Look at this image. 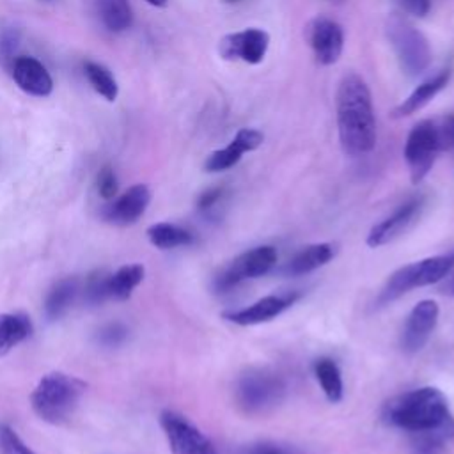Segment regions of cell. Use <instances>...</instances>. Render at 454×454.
Returning <instances> with one entry per match:
<instances>
[{
  "label": "cell",
  "mask_w": 454,
  "mask_h": 454,
  "mask_svg": "<svg viewBox=\"0 0 454 454\" xmlns=\"http://www.w3.org/2000/svg\"><path fill=\"white\" fill-rule=\"evenodd\" d=\"M222 195H223L222 186H213V188L204 190V192L199 195V199H197V209H199L200 213H209V211L218 204V200L222 199Z\"/></svg>",
  "instance_id": "836d02e7"
},
{
  "label": "cell",
  "mask_w": 454,
  "mask_h": 454,
  "mask_svg": "<svg viewBox=\"0 0 454 454\" xmlns=\"http://www.w3.org/2000/svg\"><path fill=\"white\" fill-rule=\"evenodd\" d=\"M145 2L154 5V7H165L167 5V0H145Z\"/></svg>",
  "instance_id": "8d00e7d4"
},
{
  "label": "cell",
  "mask_w": 454,
  "mask_h": 454,
  "mask_svg": "<svg viewBox=\"0 0 454 454\" xmlns=\"http://www.w3.org/2000/svg\"><path fill=\"white\" fill-rule=\"evenodd\" d=\"M277 262V250L271 245H261L250 248L234 257L213 280V287L218 293H225L243 280L266 275Z\"/></svg>",
  "instance_id": "8992f818"
},
{
  "label": "cell",
  "mask_w": 454,
  "mask_h": 454,
  "mask_svg": "<svg viewBox=\"0 0 454 454\" xmlns=\"http://www.w3.org/2000/svg\"><path fill=\"white\" fill-rule=\"evenodd\" d=\"M314 374L330 403H339L344 394L339 365L332 358H319L314 364Z\"/></svg>",
  "instance_id": "d4e9b609"
},
{
  "label": "cell",
  "mask_w": 454,
  "mask_h": 454,
  "mask_svg": "<svg viewBox=\"0 0 454 454\" xmlns=\"http://www.w3.org/2000/svg\"><path fill=\"white\" fill-rule=\"evenodd\" d=\"M286 385L280 376L270 371H250L239 378L236 397L248 413H259L280 403Z\"/></svg>",
  "instance_id": "52a82bcc"
},
{
  "label": "cell",
  "mask_w": 454,
  "mask_h": 454,
  "mask_svg": "<svg viewBox=\"0 0 454 454\" xmlns=\"http://www.w3.org/2000/svg\"><path fill=\"white\" fill-rule=\"evenodd\" d=\"M34 325L23 312L0 314V356L9 353L14 346L30 337Z\"/></svg>",
  "instance_id": "44dd1931"
},
{
  "label": "cell",
  "mask_w": 454,
  "mask_h": 454,
  "mask_svg": "<svg viewBox=\"0 0 454 454\" xmlns=\"http://www.w3.org/2000/svg\"><path fill=\"white\" fill-rule=\"evenodd\" d=\"M422 207V199L420 197H413L406 202H403L397 209H394L392 215H388L387 218H383L381 222H378L367 234V245L376 248L381 245H387L388 241L395 239L403 231H406L415 218L419 216Z\"/></svg>",
  "instance_id": "2e32d148"
},
{
  "label": "cell",
  "mask_w": 454,
  "mask_h": 454,
  "mask_svg": "<svg viewBox=\"0 0 454 454\" xmlns=\"http://www.w3.org/2000/svg\"><path fill=\"white\" fill-rule=\"evenodd\" d=\"M243 454H301L296 447L278 442H257L248 445Z\"/></svg>",
  "instance_id": "1f68e13d"
},
{
  "label": "cell",
  "mask_w": 454,
  "mask_h": 454,
  "mask_svg": "<svg viewBox=\"0 0 454 454\" xmlns=\"http://www.w3.org/2000/svg\"><path fill=\"white\" fill-rule=\"evenodd\" d=\"M160 426L172 454H216L213 442L184 415L163 410L160 413Z\"/></svg>",
  "instance_id": "ba28073f"
},
{
  "label": "cell",
  "mask_w": 454,
  "mask_h": 454,
  "mask_svg": "<svg viewBox=\"0 0 454 454\" xmlns=\"http://www.w3.org/2000/svg\"><path fill=\"white\" fill-rule=\"evenodd\" d=\"M147 238L151 245L160 250H170L193 243V234L188 229L170 222H158L147 227Z\"/></svg>",
  "instance_id": "603a6c76"
},
{
  "label": "cell",
  "mask_w": 454,
  "mask_h": 454,
  "mask_svg": "<svg viewBox=\"0 0 454 454\" xmlns=\"http://www.w3.org/2000/svg\"><path fill=\"white\" fill-rule=\"evenodd\" d=\"M96 190H98V195L105 200H112L114 197H117L119 181L112 165H103L99 168L96 177Z\"/></svg>",
  "instance_id": "f546056e"
},
{
  "label": "cell",
  "mask_w": 454,
  "mask_h": 454,
  "mask_svg": "<svg viewBox=\"0 0 454 454\" xmlns=\"http://www.w3.org/2000/svg\"><path fill=\"white\" fill-rule=\"evenodd\" d=\"M383 419L411 434L454 429L447 397L434 387H420L392 397L383 406Z\"/></svg>",
  "instance_id": "7a4b0ae2"
},
{
  "label": "cell",
  "mask_w": 454,
  "mask_h": 454,
  "mask_svg": "<svg viewBox=\"0 0 454 454\" xmlns=\"http://www.w3.org/2000/svg\"><path fill=\"white\" fill-rule=\"evenodd\" d=\"M436 137H438L440 151H452L454 149V114L445 115L436 124Z\"/></svg>",
  "instance_id": "d6a6232c"
},
{
  "label": "cell",
  "mask_w": 454,
  "mask_h": 454,
  "mask_svg": "<svg viewBox=\"0 0 454 454\" xmlns=\"http://www.w3.org/2000/svg\"><path fill=\"white\" fill-rule=\"evenodd\" d=\"M440 153L436 124L429 119L417 122L408 133L404 144V160L410 168L411 183H420L431 170L436 154Z\"/></svg>",
  "instance_id": "9c48e42d"
},
{
  "label": "cell",
  "mask_w": 454,
  "mask_h": 454,
  "mask_svg": "<svg viewBox=\"0 0 454 454\" xmlns=\"http://www.w3.org/2000/svg\"><path fill=\"white\" fill-rule=\"evenodd\" d=\"M337 254V247L333 243H314L305 248H301L298 254H294L286 268L284 273L289 277H298L310 273L325 264H328Z\"/></svg>",
  "instance_id": "d6986e66"
},
{
  "label": "cell",
  "mask_w": 454,
  "mask_h": 454,
  "mask_svg": "<svg viewBox=\"0 0 454 454\" xmlns=\"http://www.w3.org/2000/svg\"><path fill=\"white\" fill-rule=\"evenodd\" d=\"M450 254H452V255H454V252H450Z\"/></svg>",
  "instance_id": "f35d334b"
},
{
  "label": "cell",
  "mask_w": 454,
  "mask_h": 454,
  "mask_svg": "<svg viewBox=\"0 0 454 454\" xmlns=\"http://www.w3.org/2000/svg\"><path fill=\"white\" fill-rule=\"evenodd\" d=\"M20 41H21V34L18 28H4L0 32V62L4 66L12 64Z\"/></svg>",
  "instance_id": "4dcf8cb0"
},
{
  "label": "cell",
  "mask_w": 454,
  "mask_h": 454,
  "mask_svg": "<svg viewBox=\"0 0 454 454\" xmlns=\"http://www.w3.org/2000/svg\"><path fill=\"white\" fill-rule=\"evenodd\" d=\"M101 23L110 32H124L133 23V9L128 0H96Z\"/></svg>",
  "instance_id": "cb8c5ba5"
},
{
  "label": "cell",
  "mask_w": 454,
  "mask_h": 454,
  "mask_svg": "<svg viewBox=\"0 0 454 454\" xmlns=\"http://www.w3.org/2000/svg\"><path fill=\"white\" fill-rule=\"evenodd\" d=\"M128 339V328L126 325L114 321L103 325L96 333V342L103 348H117Z\"/></svg>",
  "instance_id": "83f0119b"
},
{
  "label": "cell",
  "mask_w": 454,
  "mask_h": 454,
  "mask_svg": "<svg viewBox=\"0 0 454 454\" xmlns=\"http://www.w3.org/2000/svg\"><path fill=\"white\" fill-rule=\"evenodd\" d=\"M82 284L76 277H64L57 280L44 298V317L48 321H59L74 305L80 296Z\"/></svg>",
  "instance_id": "ac0fdd59"
},
{
  "label": "cell",
  "mask_w": 454,
  "mask_h": 454,
  "mask_svg": "<svg viewBox=\"0 0 454 454\" xmlns=\"http://www.w3.org/2000/svg\"><path fill=\"white\" fill-rule=\"evenodd\" d=\"M87 385L76 376L53 371L44 374L30 394L34 413L53 426L67 422L76 411Z\"/></svg>",
  "instance_id": "3957f363"
},
{
  "label": "cell",
  "mask_w": 454,
  "mask_h": 454,
  "mask_svg": "<svg viewBox=\"0 0 454 454\" xmlns=\"http://www.w3.org/2000/svg\"><path fill=\"white\" fill-rule=\"evenodd\" d=\"M151 202V190L147 184H133L121 195L108 200L101 209V218L115 227H128L137 223Z\"/></svg>",
  "instance_id": "30bf717a"
},
{
  "label": "cell",
  "mask_w": 454,
  "mask_h": 454,
  "mask_svg": "<svg viewBox=\"0 0 454 454\" xmlns=\"http://www.w3.org/2000/svg\"><path fill=\"white\" fill-rule=\"evenodd\" d=\"M145 268L138 262L124 264L108 277V298L115 301H126L131 298L135 287L144 280Z\"/></svg>",
  "instance_id": "7402d4cb"
},
{
  "label": "cell",
  "mask_w": 454,
  "mask_h": 454,
  "mask_svg": "<svg viewBox=\"0 0 454 454\" xmlns=\"http://www.w3.org/2000/svg\"><path fill=\"white\" fill-rule=\"evenodd\" d=\"M438 314H440L438 303L433 300H422L410 310L399 339L401 349L404 353L411 355L424 348L431 332L436 326Z\"/></svg>",
  "instance_id": "7c38bea8"
},
{
  "label": "cell",
  "mask_w": 454,
  "mask_h": 454,
  "mask_svg": "<svg viewBox=\"0 0 454 454\" xmlns=\"http://www.w3.org/2000/svg\"><path fill=\"white\" fill-rule=\"evenodd\" d=\"M83 73H85V78L90 83V87L99 96H103L110 103H114L117 99L119 85H117L115 76L112 74V71L106 66L94 62V60H87L83 64Z\"/></svg>",
  "instance_id": "484cf974"
},
{
  "label": "cell",
  "mask_w": 454,
  "mask_h": 454,
  "mask_svg": "<svg viewBox=\"0 0 454 454\" xmlns=\"http://www.w3.org/2000/svg\"><path fill=\"white\" fill-rule=\"evenodd\" d=\"M298 294H268L259 298L257 301L250 303L248 307L236 309V310H225L222 312V317L229 323L239 325V326H252L259 323H266L277 316H280L287 307H291L296 301Z\"/></svg>",
  "instance_id": "5bb4252c"
},
{
  "label": "cell",
  "mask_w": 454,
  "mask_h": 454,
  "mask_svg": "<svg viewBox=\"0 0 454 454\" xmlns=\"http://www.w3.org/2000/svg\"><path fill=\"white\" fill-rule=\"evenodd\" d=\"M108 277H110V273L105 270H94L85 277L80 294L87 305L98 307V305H103L106 300H110L108 298Z\"/></svg>",
  "instance_id": "4316f807"
},
{
  "label": "cell",
  "mask_w": 454,
  "mask_h": 454,
  "mask_svg": "<svg viewBox=\"0 0 454 454\" xmlns=\"http://www.w3.org/2000/svg\"><path fill=\"white\" fill-rule=\"evenodd\" d=\"M450 80V71L443 69L438 74H434L433 78L422 82L397 108H395V117H406L415 114L417 110H420L424 105H427Z\"/></svg>",
  "instance_id": "ffe728a7"
},
{
  "label": "cell",
  "mask_w": 454,
  "mask_h": 454,
  "mask_svg": "<svg viewBox=\"0 0 454 454\" xmlns=\"http://www.w3.org/2000/svg\"><path fill=\"white\" fill-rule=\"evenodd\" d=\"M0 450L2 454H35L7 424H0Z\"/></svg>",
  "instance_id": "f1b7e54d"
},
{
  "label": "cell",
  "mask_w": 454,
  "mask_h": 454,
  "mask_svg": "<svg viewBox=\"0 0 454 454\" xmlns=\"http://www.w3.org/2000/svg\"><path fill=\"white\" fill-rule=\"evenodd\" d=\"M268 46V32L252 27L223 35L218 43V53L225 60H243L247 64H259L262 62Z\"/></svg>",
  "instance_id": "8fae6325"
},
{
  "label": "cell",
  "mask_w": 454,
  "mask_h": 454,
  "mask_svg": "<svg viewBox=\"0 0 454 454\" xmlns=\"http://www.w3.org/2000/svg\"><path fill=\"white\" fill-rule=\"evenodd\" d=\"M16 85L35 98H48L53 92V80L48 69L34 57H16L11 64Z\"/></svg>",
  "instance_id": "e0dca14e"
},
{
  "label": "cell",
  "mask_w": 454,
  "mask_h": 454,
  "mask_svg": "<svg viewBox=\"0 0 454 454\" xmlns=\"http://www.w3.org/2000/svg\"><path fill=\"white\" fill-rule=\"evenodd\" d=\"M307 39L319 64L332 66L339 60L344 48V32L337 21L326 16L314 18L307 27Z\"/></svg>",
  "instance_id": "4fadbf2b"
},
{
  "label": "cell",
  "mask_w": 454,
  "mask_h": 454,
  "mask_svg": "<svg viewBox=\"0 0 454 454\" xmlns=\"http://www.w3.org/2000/svg\"><path fill=\"white\" fill-rule=\"evenodd\" d=\"M227 2H238V0H227Z\"/></svg>",
  "instance_id": "74e56055"
},
{
  "label": "cell",
  "mask_w": 454,
  "mask_h": 454,
  "mask_svg": "<svg viewBox=\"0 0 454 454\" xmlns=\"http://www.w3.org/2000/svg\"><path fill=\"white\" fill-rule=\"evenodd\" d=\"M339 142L346 154H367L376 145V121L371 90L356 73L340 78L335 96Z\"/></svg>",
  "instance_id": "6da1fadb"
},
{
  "label": "cell",
  "mask_w": 454,
  "mask_h": 454,
  "mask_svg": "<svg viewBox=\"0 0 454 454\" xmlns=\"http://www.w3.org/2000/svg\"><path fill=\"white\" fill-rule=\"evenodd\" d=\"M387 35L406 74L417 76L427 69L431 50L420 30L401 16H390L387 21Z\"/></svg>",
  "instance_id": "5b68a950"
},
{
  "label": "cell",
  "mask_w": 454,
  "mask_h": 454,
  "mask_svg": "<svg viewBox=\"0 0 454 454\" xmlns=\"http://www.w3.org/2000/svg\"><path fill=\"white\" fill-rule=\"evenodd\" d=\"M401 7L413 16H426L431 9V0H399Z\"/></svg>",
  "instance_id": "e575fe53"
},
{
  "label": "cell",
  "mask_w": 454,
  "mask_h": 454,
  "mask_svg": "<svg viewBox=\"0 0 454 454\" xmlns=\"http://www.w3.org/2000/svg\"><path fill=\"white\" fill-rule=\"evenodd\" d=\"M262 140H264V137L259 129L241 128L225 147L213 151L206 158L204 170L206 172H223V170L234 167L245 153L255 151L262 144Z\"/></svg>",
  "instance_id": "9a60e30c"
},
{
  "label": "cell",
  "mask_w": 454,
  "mask_h": 454,
  "mask_svg": "<svg viewBox=\"0 0 454 454\" xmlns=\"http://www.w3.org/2000/svg\"><path fill=\"white\" fill-rule=\"evenodd\" d=\"M443 280H445V282L442 284V291H443V293H449V294H452V296H454V273L450 271Z\"/></svg>",
  "instance_id": "d590c367"
},
{
  "label": "cell",
  "mask_w": 454,
  "mask_h": 454,
  "mask_svg": "<svg viewBox=\"0 0 454 454\" xmlns=\"http://www.w3.org/2000/svg\"><path fill=\"white\" fill-rule=\"evenodd\" d=\"M452 270H454L452 254L434 255V257H427V259L401 266L388 277L383 289L380 291L378 305H385L411 289L442 282Z\"/></svg>",
  "instance_id": "277c9868"
}]
</instances>
